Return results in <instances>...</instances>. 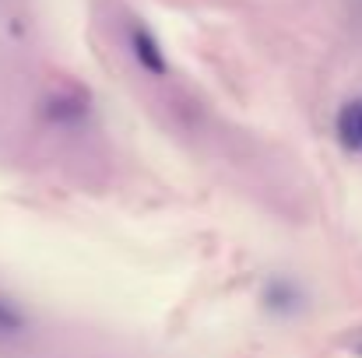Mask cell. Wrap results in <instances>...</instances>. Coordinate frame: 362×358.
<instances>
[{
    "instance_id": "6da1fadb",
    "label": "cell",
    "mask_w": 362,
    "mask_h": 358,
    "mask_svg": "<svg viewBox=\"0 0 362 358\" xmlns=\"http://www.w3.org/2000/svg\"><path fill=\"white\" fill-rule=\"evenodd\" d=\"M127 42H130V53H134V60L141 64V71H148V74H155V78L169 74V64H165L162 42H158V35H155L148 25L134 21V25L127 28Z\"/></svg>"
},
{
    "instance_id": "7a4b0ae2",
    "label": "cell",
    "mask_w": 362,
    "mask_h": 358,
    "mask_svg": "<svg viewBox=\"0 0 362 358\" xmlns=\"http://www.w3.org/2000/svg\"><path fill=\"white\" fill-rule=\"evenodd\" d=\"M264 309L271 316H299L306 306V292L292 281V278H271L264 285Z\"/></svg>"
},
{
    "instance_id": "3957f363",
    "label": "cell",
    "mask_w": 362,
    "mask_h": 358,
    "mask_svg": "<svg viewBox=\"0 0 362 358\" xmlns=\"http://www.w3.org/2000/svg\"><path fill=\"white\" fill-rule=\"evenodd\" d=\"M338 137H341L345 148L362 151V99L349 102V106L341 109V117H338Z\"/></svg>"
},
{
    "instance_id": "277c9868",
    "label": "cell",
    "mask_w": 362,
    "mask_h": 358,
    "mask_svg": "<svg viewBox=\"0 0 362 358\" xmlns=\"http://www.w3.org/2000/svg\"><path fill=\"white\" fill-rule=\"evenodd\" d=\"M21 327H25V316L7 299H0V334H18Z\"/></svg>"
},
{
    "instance_id": "5b68a950",
    "label": "cell",
    "mask_w": 362,
    "mask_h": 358,
    "mask_svg": "<svg viewBox=\"0 0 362 358\" xmlns=\"http://www.w3.org/2000/svg\"><path fill=\"white\" fill-rule=\"evenodd\" d=\"M352 352H356V355H362V338H359V341H352Z\"/></svg>"
}]
</instances>
